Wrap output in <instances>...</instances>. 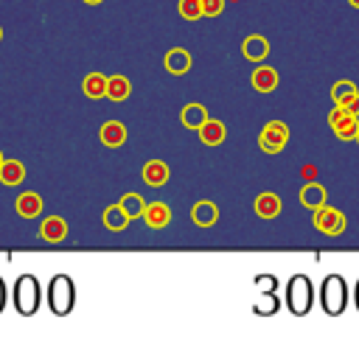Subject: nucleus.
Segmentation results:
<instances>
[{"mask_svg": "<svg viewBox=\"0 0 359 350\" xmlns=\"http://www.w3.org/2000/svg\"><path fill=\"white\" fill-rule=\"evenodd\" d=\"M40 239L48 241V244H59L68 239V221L62 216H48L42 224H40Z\"/></svg>", "mask_w": 359, "mask_h": 350, "instance_id": "8", "label": "nucleus"}, {"mask_svg": "<svg viewBox=\"0 0 359 350\" xmlns=\"http://www.w3.org/2000/svg\"><path fill=\"white\" fill-rule=\"evenodd\" d=\"M348 3H351L354 9H359V0H348Z\"/></svg>", "mask_w": 359, "mask_h": 350, "instance_id": "33", "label": "nucleus"}, {"mask_svg": "<svg viewBox=\"0 0 359 350\" xmlns=\"http://www.w3.org/2000/svg\"><path fill=\"white\" fill-rule=\"evenodd\" d=\"M14 208H17V213H20L23 219H37V216L42 213V196L34 193V191H25V193L17 196Z\"/></svg>", "mask_w": 359, "mask_h": 350, "instance_id": "13", "label": "nucleus"}, {"mask_svg": "<svg viewBox=\"0 0 359 350\" xmlns=\"http://www.w3.org/2000/svg\"><path fill=\"white\" fill-rule=\"evenodd\" d=\"M127 224H129V216L121 211V205H110V208L104 211V227H107V230L121 232V230H127Z\"/></svg>", "mask_w": 359, "mask_h": 350, "instance_id": "24", "label": "nucleus"}, {"mask_svg": "<svg viewBox=\"0 0 359 350\" xmlns=\"http://www.w3.org/2000/svg\"><path fill=\"white\" fill-rule=\"evenodd\" d=\"M84 3H87V6H99V3H101V0H84Z\"/></svg>", "mask_w": 359, "mask_h": 350, "instance_id": "32", "label": "nucleus"}, {"mask_svg": "<svg viewBox=\"0 0 359 350\" xmlns=\"http://www.w3.org/2000/svg\"><path fill=\"white\" fill-rule=\"evenodd\" d=\"M143 183L146 185H152V188H163L166 183H169V177H171V171H169V165L163 163V160H149L146 165H143Z\"/></svg>", "mask_w": 359, "mask_h": 350, "instance_id": "11", "label": "nucleus"}, {"mask_svg": "<svg viewBox=\"0 0 359 350\" xmlns=\"http://www.w3.org/2000/svg\"><path fill=\"white\" fill-rule=\"evenodd\" d=\"M166 70L174 73V76H183L191 70V53L186 48H171L166 53Z\"/></svg>", "mask_w": 359, "mask_h": 350, "instance_id": "17", "label": "nucleus"}, {"mask_svg": "<svg viewBox=\"0 0 359 350\" xmlns=\"http://www.w3.org/2000/svg\"><path fill=\"white\" fill-rule=\"evenodd\" d=\"M256 216L258 219H264V221H269V219H278L281 216V196L278 193H258L256 196Z\"/></svg>", "mask_w": 359, "mask_h": 350, "instance_id": "10", "label": "nucleus"}, {"mask_svg": "<svg viewBox=\"0 0 359 350\" xmlns=\"http://www.w3.org/2000/svg\"><path fill=\"white\" fill-rule=\"evenodd\" d=\"M354 306H356V311H359V283H356V288H354Z\"/></svg>", "mask_w": 359, "mask_h": 350, "instance_id": "31", "label": "nucleus"}, {"mask_svg": "<svg viewBox=\"0 0 359 350\" xmlns=\"http://www.w3.org/2000/svg\"><path fill=\"white\" fill-rule=\"evenodd\" d=\"M312 224H314L317 232H323V236H343L345 227H348V219H345V213L337 211V208L320 205V208H314Z\"/></svg>", "mask_w": 359, "mask_h": 350, "instance_id": "5", "label": "nucleus"}, {"mask_svg": "<svg viewBox=\"0 0 359 350\" xmlns=\"http://www.w3.org/2000/svg\"><path fill=\"white\" fill-rule=\"evenodd\" d=\"M301 205L309 208V211L325 205V188L317 185V183H306V185L301 188Z\"/></svg>", "mask_w": 359, "mask_h": 350, "instance_id": "22", "label": "nucleus"}, {"mask_svg": "<svg viewBox=\"0 0 359 350\" xmlns=\"http://www.w3.org/2000/svg\"><path fill=\"white\" fill-rule=\"evenodd\" d=\"M242 53L247 62H264L267 53H269V42L261 37V34H250L245 42H242Z\"/></svg>", "mask_w": 359, "mask_h": 350, "instance_id": "16", "label": "nucleus"}, {"mask_svg": "<svg viewBox=\"0 0 359 350\" xmlns=\"http://www.w3.org/2000/svg\"><path fill=\"white\" fill-rule=\"evenodd\" d=\"M82 90H84L87 98H93V101L104 98V93H107V76H101V73H87L84 81H82Z\"/></svg>", "mask_w": 359, "mask_h": 350, "instance_id": "21", "label": "nucleus"}, {"mask_svg": "<svg viewBox=\"0 0 359 350\" xmlns=\"http://www.w3.org/2000/svg\"><path fill=\"white\" fill-rule=\"evenodd\" d=\"M314 306V288H312V280L306 275H295L289 283H286V308L295 314V317H306Z\"/></svg>", "mask_w": 359, "mask_h": 350, "instance_id": "3", "label": "nucleus"}, {"mask_svg": "<svg viewBox=\"0 0 359 350\" xmlns=\"http://www.w3.org/2000/svg\"><path fill=\"white\" fill-rule=\"evenodd\" d=\"M0 163H3V154H0Z\"/></svg>", "mask_w": 359, "mask_h": 350, "instance_id": "36", "label": "nucleus"}, {"mask_svg": "<svg viewBox=\"0 0 359 350\" xmlns=\"http://www.w3.org/2000/svg\"><path fill=\"white\" fill-rule=\"evenodd\" d=\"M191 219H194L197 227H214L216 219H219V211H216L214 202L202 199V202H197V205L191 208Z\"/></svg>", "mask_w": 359, "mask_h": 350, "instance_id": "18", "label": "nucleus"}, {"mask_svg": "<svg viewBox=\"0 0 359 350\" xmlns=\"http://www.w3.org/2000/svg\"><path fill=\"white\" fill-rule=\"evenodd\" d=\"M334 107H343L345 112H351V115H356V118H359V90H356V93H348V96L340 98Z\"/></svg>", "mask_w": 359, "mask_h": 350, "instance_id": "28", "label": "nucleus"}, {"mask_svg": "<svg viewBox=\"0 0 359 350\" xmlns=\"http://www.w3.org/2000/svg\"><path fill=\"white\" fill-rule=\"evenodd\" d=\"M286 143H289V126L284 121H269L258 135V146L264 154H281Z\"/></svg>", "mask_w": 359, "mask_h": 350, "instance_id": "6", "label": "nucleus"}, {"mask_svg": "<svg viewBox=\"0 0 359 350\" xmlns=\"http://www.w3.org/2000/svg\"><path fill=\"white\" fill-rule=\"evenodd\" d=\"M180 121H183L186 129H199L205 121H208V109L202 104H186L183 107V115H180Z\"/></svg>", "mask_w": 359, "mask_h": 350, "instance_id": "23", "label": "nucleus"}, {"mask_svg": "<svg viewBox=\"0 0 359 350\" xmlns=\"http://www.w3.org/2000/svg\"><path fill=\"white\" fill-rule=\"evenodd\" d=\"M202 17H219L225 12V0H199Z\"/></svg>", "mask_w": 359, "mask_h": 350, "instance_id": "27", "label": "nucleus"}, {"mask_svg": "<svg viewBox=\"0 0 359 350\" xmlns=\"http://www.w3.org/2000/svg\"><path fill=\"white\" fill-rule=\"evenodd\" d=\"M320 306L328 317H340L348 306V283L340 275H328L320 286Z\"/></svg>", "mask_w": 359, "mask_h": 350, "instance_id": "4", "label": "nucleus"}, {"mask_svg": "<svg viewBox=\"0 0 359 350\" xmlns=\"http://www.w3.org/2000/svg\"><path fill=\"white\" fill-rule=\"evenodd\" d=\"M140 219L146 221V227L163 230V227H169V221H171V211H169L166 202H152V205H146V208H143Z\"/></svg>", "mask_w": 359, "mask_h": 350, "instance_id": "9", "label": "nucleus"}, {"mask_svg": "<svg viewBox=\"0 0 359 350\" xmlns=\"http://www.w3.org/2000/svg\"><path fill=\"white\" fill-rule=\"evenodd\" d=\"M348 93H356V84H354V81H337V84L332 87V98H334V104H337L340 98H345Z\"/></svg>", "mask_w": 359, "mask_h": 350, "instance_id": "29", "label": "nucleus"}, {"mask_svg": "<svg viewBox=\"0 0 359 350\" xmlns=\"http://www.w3.org/2000/svg\"><path fill=\"white\" fill-rule=\"evenodd\" d=\"M23 180H25V165L20 160H3L0 163V183L3 185L17 188Z\"/></svg>", "mask_w": 359, "mask_h": 350, "instance_id": "19", "label": "nucleus"}, {"mask_svg": "<svg viewBox=\"0 0 359 350\" xmlns=\"http://www.w3.org/2000/svg\"><path fill=\"white\" fill-rule=\"evenodd\" d=\"M250 84H253V90H256V93H273L275 87H278V70H275V68L261 65V68L253 70Z\"/></svg>", "mask_w": 359, "mask_h": 350, "instance_id": "12", "label": "nucleus"}, {"mask_svg": "<svg viewBox=\"0 0 359 350\" xmlns=\"http://www.w3.org/2000/svg\"><path fill=\"white\" fill-rule=\"evenodd\" d=\"M197 132H199V140H202L205 146H219V143H225V137H227L225 124L216 121V118H211V115H208V121H205Z\"/></svg>", "mask_w": 359, "mask_h": 350, "instance_id": "14", "label": "nucleus"}, {"mask_svg": "<svg viewBox=\"0 0 359 350\" xmlns=\"http://www.w3.org/2000/svg\"><path fill=\"white\" fill-rule=\"evenodd\" d=\"M328 126H332V132L340 140H354L356 132H359V118L351 115V112H345L343 107H334L332 112H328Z\"/></svg>", "mask_w": 359, "mask_h": 350, "instance_id": "7", "label": "nucleus"}, {"mask_svg": "<svg viewBox=\"0 0 359 350\" xmlns=\"http://www.w3.org/2000/svg\"><path fill=\"white\" fill-rule=\"evenodd\" d=\"M3 308H6V283L0 278V314H3Z\"/></svg>", "mask_w": 359, "mask_h": 350, "instance_id": "30", "label": "nucleus"}, {"mask_svg": "<svg viewBox=\"0 0 359 350\" xmlns=\"http://www.w3.org/2000/svg\"><path fill=\"white\" fill-rule=\"evenodd\" d=\"M0 40H3V28H0Z\"/></svg>", "mask_w": 359, "mask_h": 350, "instance_id": "34", "label": "nucleus"}, {"mask_svg": "<svg viewBox=\"0 0 359 350\" xmlns=\"http://www.w3.org/2000/svg\"><path fill=\"white\" fill-rule=\"evenodd\" d=\"M129 93H132V84H129L127 76H107V93H104V98H110V101H127Z\"/></svg>", "mask_w": 359, "mask_h": 350, "instance_id": "20", "label": "nucleus"}, {"mask_svg": "<svg viewBox=\"0 0 359 350\" xmlns=\"http://www.w3.org/2000/svg\"><path fill=\"white\" fill-rule=\"evenodd\" d=\"M177 12H180V17H183V20H191V23L202 17V6H199V0H180Z\"/></svg>", "mask_w": 359, "mask_h": 350, "instance_id": "26", "label": "nucleus"}, {"mask_svg": "<svg viewBox=\"0 0 359 350\" xmlns=\"http://www.w3.org/2000/svg\"><path fill=\"white\" fill-rule=\"evenodd\" d=\"M118 205H121V211H124V213L129 216V221H132V219H140V213H143V208H146V202H143L140 193H124Z\"/></svg>", "mask_w": 359, "mask_h": 350, "instance_id": "25", "label": "nucleus"}, {"mask_svg": "<svg viewBox=\"0 0 359 350\" xmlns=\"http://www.w3.org/2000/svg\"><path fill=\"white\" fill-rule=\"evenodd\" d=\"M354 140H356V143H359V132H356V137H354Z\"/></svg>", "mask_w": 359, "mask_h": 350, "instance_id": "35", "label": "nucleus"}, {"mask_svg": "<svg viewBox=\"0 0 359 350\" xmlns=\"http://www.w3.org/2000/svg\"><path fill=\"white\" fill-rule=\"evenodd\" d=\"M12 297H14V308L17 314L23 317H34L42 306V288H40V280L34 275H23L17 278L14 288H12Z\"/></svg>", "mask_w": 359, "mask_h": 350, "instance_id": "1", "label": "nucleus"}, {"mask_svg": "<svg viewBox=\"0 0 359 350\" xmlns=\"http://www.w3.org/2000/svg\"><path fill=\"white\" fill-rule=\"evenodd\" d=\"M101 143L107 146V149H118V146H124L127 143V126L121 121H107L99 132Z\"/></svg>", "mask_w": 359, "mask_h": 350, "instance_id": "15", "label": "nucleus"}, {"mask_svg": "<svg viewBox=\"0 0 359 350\" xmlns=\"http://www.w3.org/2000/svg\"><path fill=\"white\" fill-rule=\"evenodd\" d=\"M48 306L56 317H68L76 306V286L68 275H56L48 283Z\"/></svg>", "mask_w": 359, "mask_h": 350, "instance_id": "2", "label": "nucleus"}]
</instances>
